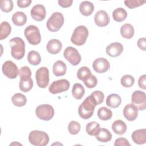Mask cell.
<instances>
[{
    "instance_id": "ab89813d",
    "label": "cell",
    "mask_w": 146,
    "mask_h": 146,
    "mask_svg": "<svg viewBox=\"0 0 146 146\" xmlns=\"http://www.w3.org/2000/svg\"><path fill=\"white\" fill-rule=\"evenodd\" d=\"M83 82L87 88H92L96 86L98 83V80L95 75L91 74L88 78L84 80Z\"/></svg>"
},
{
    "instance_id": "5b68a950",
    "label": "cell",
    "mask_w": 146,
    "mask_h": 146,
    "mask_svg": "<svg viewBox=\"0 0 146 146\" xmlns=\"http://www.w3.org/2000/svg\"><path fill=\"white\" fill-rule=\"evenodd\" d=\"M88 36V30L87 28L84 26H79L74 29L71 38V41L76 46H82L86 43Z\"/></svg>"
},
{
    "instance_id": "4316f807",
    "label": "cell",
    "mask_w": 146,
    "mask_h": 146,
    "mask_svg": "<svg viewBox=\"0 0 146 146\" xmlns=\"http://www.w3.org/2000/svg\"><path fill=\"white\" fill-rule=\"evenodd\" d=\"M134 28L129 23H125L120 28V33L121 36L126 39H131L134 35Z\"/></svg>"
},
{
    "instance_id": "277c9868",
    "label": "cell",
    "mask_w": 146,
    "mask_h": 146,
    "mask_svg": "<svg viewBox=\"0 0 146 146\" xmlns=\"http://www.w3.org/2000/svg\"><path fill=\"white\" fill-rule=\"evenodd\" d=\"M29 142L35 146H45L49 141L48 135L44 131L34 130L29 135Z\"/></svg>"
},
{
    "instance_id": "44dd1931",
    "label": "cell",
    "mask_w": 146,
    "mask_h": 146,
    "mask_svg": "<svg viewBox=\"0 0 146 146\" xmlns=\"http://www.w3.org/2000/svg\"><path fill=\"white\" fill-rule=\"evenodd\" d=\"M95 136L99 141L102 143H107L112 139L111 133L104 128H100Z\"/></svg>"
},
{
    "instance_id": "4fadbf2b",
    "label": "cell",
    "mask_w": 146,
    "mask_h": 146,
    "mask_svg": "<svg viewBox=\"0 0 146 146\" xmlns=\"http://www.w3.org/2000/svg\"><path fill=\"white\" fill-rule=\"evenodd\" d=\"M3 74L9 79H15L19 74V70L17 65L11 60L6 61L2 65Z\"/></svg>"
},
{
    "instance_id": "f546056e",
    "label": "cell",
    "mask_w": 146,
    "mask_h": 146,
    "mask_svg": "<svg viewBox=\"0 0 146 146\" xmlns=\"http://www.w3.org/2000/svg\"><path fill=\"white\" fill-rule=\"evenodd\" d=\"M11 101L15 106L23 107L26 104L27 99L25 95L21 93H16L12 96Z\"/></svg>"
},
{
    "instance_id": "9a60e30c",
    "label": "cell",
    "mask_w": 146,
    "mask_h": 146,
    "mask_svg": "<svg viewBox=\"0 0 146 146\" xmlns=\"http://www.w3.org/2000/svg\"><path fill=\"white\" fill-rule=\"evenodd\" d=\"M30 14L32 18L35 21H42L44 19L46 15V9L42 5H36L31 9Z\"/></svg>"
},
{
    "instance_id": "484cf974",
    "label": "cell",
    "mask_w": 146,
    "mask_h": 146,
    "mask_svg": "<svg viewBox=\"0 0 146 146\" xmlns=\"http://www.w3.org/2000/svg\"><path fill=\"white\" fill-rule=\"evenodd\" d=\"M11 19L15 25L22 26L27 22V16L23 12L17 11L13 15Z\"/></svg>"
},
{
    "instance_id": "cb8c5ba5",
    "label": "cell",
    "mask_w": 146,
    "mask_h": 146,
    "mask_svg": "<svg viewBox=\"0 0 146 146\" xmlns=\"http://www.w3.org/2000/svg\"><path fill=\"white\" fill-rule=\"evenodd\" d=\"M121 103L120 96L116 94H112L108 95L106 99V104L108 107L112 108H117Z\"/></svg>"
},
{
    "instance_id": "f1b7e54d",
    "label": "cell",
    "mask_w": 146,
    "mask_h": 146,
    "mask_svg": "<svg viewBox=\"0 0 146 146\" xmlns=\"http://www.w3.org/2000/svg\"><path fill=\"white\" fill-rule=\"evenodd\" d=\"M112 17L114 21L117 22H121L126 19L127 13L124 9L119 7L113 11Z\"/></svg>"
},
{
    "instance_id": "d6a6232c",
    "label": "cell",
    "mask_w": 146,
    "mask_h": 146,
    "mask_svg": "<svg viewBox=\"0 0 146 146\" xmlns=\"http://www.w3.org/2000/svg\"><path fill=\"white\" fill-rule=\"evenodd\" d=\"M27 60L30 64L37 66L41 62V56L37 51H30L27 55Z\"/></svg>"
},
{
    "instance_id": "e0dca14e",
    "label": "cell",
    "mask_w": 146,
    "mask_h": 146,
    "mask_svg": "<svg viewBox=\"0 0 146 146\" xmlns=\"http://www.w3.org/2000/svg\"><path fill=\"white\" fill-rule=\"evenodd\" d=\"M123 46L120 43L114 42L107 46L106 52L110 56L117 57L123 52Z\"/></svg>"
},
{
    "instance_id": "7c38bea8",
    "label": "cell",
    "mask_w": 146,
    "mask_h": 146,
    "mask_svg": "<svg viewBox=\"0 0 146 146\" xmlns=\"http://www.w3.org/2000/svg\"><path fill=\"white\" fill-rule=\"evenodd\" d=\"M131 103L137 108L138 110H144L146 108V95L145 92L140 90L135 91L132 95Z\"/></svg>"
},
{
    "instance_id": "d4e9b609",
    "label": "cell",
    "mask_w": 146,
    "mask_h": 146,
    "mask_svg": "<svg viewBox=\"0 0 146 146\" xmlns=\"http://www.w3.org/2000/svg\"><path fill=\"white\" fill-rule=\"evenodd\" d=\"M127 125L124 121L121 120L115 121L112 125V129L113 132L119 135H122L127 131Z\"/></svg>"
},
{
    "instance_id": "f6af8a7d",
    "label": "cell",
    "mask_w": 146,
    "mask_h": 146,
    "mask_svg": "<svg viewBox=\"0 0 146 146\" xmlns=\"http://www.w3.org/2000/svg\"><path fill=\"white\" fill-rule=\"evenodd\" d=\"M73 3L72 0H59L58 4L60 6L63 8L70 7Z\"/></svg>"
},
{
    "instance_id": "836d02e7",
    "label": "cell",
    "mask_w": 146,
    "mask_h": 146,
    "mask_svg": "<svg viewBox=\"0 0 146 146\" xmlns=\"http://www.w3.org/2000/svg\"><path fill=\"white\" fill-rule=\"evenodd\" d=\"M100 128V125L96 121H91L86 125V130L89 135L95 136Z\"/></svg>"
},
{
    "instance_id": "3957f363",
    "label": "cell",
    "mask_w": 146,
    "mask_h": 146,
    "mask_svg": "<svg viewBox=\"0 0 146 146\" xmlns=\"http://www.w3.org/2000/svg\"><path fill=\"white\" fill-rule=\"evenodd\" d=\"M19 75L21 78L19 84L20 90L27 92L31 90L33 87V81L31 78V70L27 67L23 68L19 71Z\"/></svg>"
},
{
    "instance_id": "60d3db41",
    "label": "cell",
    "mask_w": 146,
    "mask_h": 146,
    "mask_svg": "<svg viewBox=\"0 0 146 146\" xmlns=\"http://www.w3.org/2000/svg\"><path fill=\"white\" fill-rule=\"evenodd\" d=\"M91 95L94 97V99L95 100L97 104H102L104 99V94L100 91H95L93 92Z\"/></svg>"
},
{
    "instance_id": "bcb514c9",
    "label": "cell",
    "mask_w": 146,
    "mask_h": 146,
    "mask_svg": "<svg viewBox=\"0 0 146 146\" xmlns=\"http://www.w3.org/2000/svg\"><path fill=\"white\" fill-rule=\"evenodd\" d=\"M137 46L139 48L143 51H145L146 49V39L145 38H141L137 40Z\"/></svg>"
},
{
    "instance_id": "ffe728a7",
    "label": "cell",
    "mask_w": 146,
    "mask_h": 146,
    "mask_svg": "<svg viewBox=\"0 0 146 146\" xmlns=\"http://www.w3.org/2000/svg\"><path fill=\"white\" fill-rule=\"evenodd\" d=\"M62 44L59 40L52 39L49 40L46 46L47 51L51 54H57L62 50Z\"/></svg>"
},
{
    "instance_id": "7a4b0ae2",
    "label": "cell",
    "mask_w": 146,
    "mask_h": 146,
    "mask_svg": "<svg viewBox=\"0 0 146 146\" xmlns=\"http://www.w3.org/2000/svg\"><path fill=\"white\" fill-rule=\"evenodd\" d=\"M11 47V54L16 60L22 59L25 54V43L19 37H15L9 41Z\"/></svg>"
},
{
    "instance_id": "83f0119b",
    "label": "cell",
    "mask_w": 146,
    "mask_h": 146,
    "mask_svg": "<svg viewBox=\"0 0 146 146\" xmlns=\"http://www.w3.org/2000/svg\"><path fill=\"white\" fill-rule=\"evenodd\" d=\"M85 94V90L80 83H75L72 88V95L77 100L81 99Z\"/></svg>"
},
{
    "instance_id": "8fae6325",
    "label": "cell",
    "mask_w": 146,
    "mask_h": 146,
    "mask_svg": "<svg viewBox=\"0 0 146 146\" xmlns=\"http://www.w3.org/2000/svg\"><path fill=\"white\" fill-rule=\"evenodd\" d=\"M70 83L67 79H59L54 81L48 88V91L52 94H56L67 91L70 88Z\"/></svg>"
},
{
    "instance_id": "7402d4cb",
    "label": "cell",
    "mask_w": 146,
    "mask_h": 146,
    "mask_svg": "<svg viewBox=\"0 0 146 146\" xmlns=\"http://www.w3.org/2000/svg\"><path fill=\"white\" fill-rule=\"evenodd\" d=\"M67 66L65 63L62 60H57L53 65V74L56 76H60L66 74Z\"/></svg>"
},
{
    "instance_id": "7bdbcfd3",
    "label": "cell",
    "mask_w": 146,
    "mask_h": 146,
    "mask_svg": "<svg viewBox=\"0 0 146 146\" xmlns=\"http://www.w3.org/2000/svg\"><path fill=\"white\" fill-rule=\"evenodd\" d=\"M138 85L139 87L141 89H146V75L144 74L140 76L138 80Z\"/></svg>"
},
{
    "instance_id": "74e56055",
    "label": "cell",
    "mask_w": 146,
    "mask_h": 146,
    "mask_svg": "<svg viewBox=\"0 0 146 146\" xmlns=\"http://www.w3.org/2000/svg\"><path fill=\"white\" fill-rule=\"evenodd\" d=\"M80 124L76 121H71L68 125V130L71 135L78 134L80 130Z\"/></svg>"
},
{
    "instance_id": "5bb4252c",
    "label": "cell",
    "mask_w": 146,
    "mask_h": 146,
    "mask_svg": "<svg viewBox=\"0 0 146 146\" xmlns=\"http://www.w3.org/2000/svg\"><path fill=\"white\" fill-rule=\"evenodd\" d=\"M110 67V64L108 60L104 58H99L95 59L92 63L94 70L99 74L107 72Z\"/></svg>"
},
{
    "instance_id": "6da1fadb",
    "label": "cell",
    "mask_w": 146,
    "mask_h": 146,
    "mask_svg": "<svg viewBox=\"0 0 146 146\" xmlns=\"http://www.w3.org/2000/svg\"><path fill=\"white\" fill-rule=\"evenodd\" d=\"M97 105L92 95H90L79 107L78 113L80 117L83 119H90L93 115L95 107Z\"/></svg>"
},
{
    "instance_id": "2e32d148",
    "label": "cell",
    "mask_w": 146,
    "mask_h": 146,
    "mask_svg": "<svg viewBox=\"0 0 146 146\" xmlns=\"http://www.w3.org/2000/svg\"><path fill=\"white\" fill-rule=\"evenodd\" d=\"M95 24L99 27H105L108 25L110 21L108 13L104 10H99L94 16Z\"/></svg>"
},
{
    "instance_id": "b9f144b4",
    "label": "cell",
    "mask_w": 146,
    "mask_h": 146,
    "mask_svg": "<svg viewBox=\"0 0 146 146\" xmlns=\"http://www.w3.org/2000/svg\"><path fill=\"white\" fill-rule=\"evenodd\" d=\"M115 146H120V145H128L130 146L131 144L128 142V140L124 137H119L116 139L114 143Z\"/></svg>"
},
{
    "instance_id": "603a6c76",
    "label": "cell",
    "mask_w": 146,
    "mask_h": 146,
    "mask_svg": "<svg viewBox=\"0 0 146 146\" xmlns=\"http://www.w3.org/2000/svg\"><path fill=\"white\" fill-rule=\"evenodd\" d=\"M94 10V4L90 1H83L79 5V11L84 16H90Z\"/></svg>"
},
{
    "instance_id": "d6986e66",
    "label": "cell",
    "mask_w": 146,
    "mask_h": 146,
    "mask_svg": "<svg viewBox=\"0 0 146 146\" xmlns=\"http://www.w3.org/2000/svg\"><path fill=\"white\" fill-rule=\"evenodd\" d=\"M133 141L137 144H144L146 142V129L135 130L131 135Z\"/></svg>"
},
{
    "instance_id": "ac0fdd59",
    "label": "cell",
    "mask_w": 146,
    "mask_h": 146,
    "mask_svg": "<svg viewBox=\"0 0 146 146\" xmlns=\"http://www.w3.org/2000/svg\"><path fill=\"white\" fill-rule=\"evenodd\" d=\"M123 115L128 121H133L138 116V109L134 104H128L123 109Z\"/></svg>"
},
{
    "instance_id": "8d00e7d4",
    "label": "cell",
    "mask_w": 146,
    "mask_h": 146,
    "mask_svg": "<svg viewBox=\"0 0 146 146\" xmlns=\"http://www.w3.org/2000/svg\"><path fill=\"white\" fill-rule=\"evenodd\" d=\"M0 7L2 11L9 13L13 9V2L11 0H2L0 2Z\"/></svg>"
},
{
    "instance_id": "30bf717a",
    "label": "cell",
    "mask_w": 146,
    "mask_h": 146,
    "mask_svg": "<svg viewBox=\"0 0 146 146\" xmlns=\"http://www.w3.org/2000/svg\"><path fill=\"white\" fill-rule=\"evenodd\" d=\"M64 58L72 66H76L81 61V55L78 51L74 47H67L64 51Z\"/></svg>"
},
{
    "instance_id": "ba28073f",
    "label": "cell",
    "mask_w": 146,
    "mask_h": 146,
    "mask_svg": "<svg viewBox=\"0 0 146 146\" xmlns=\"http://www.w3.org/2000/svg\"><path fill=\"white\" fill-rule=\"evenodd\" d=\"M35 114L39 119L48 121L53 117L54 110L50 104H41L36 108Z\"/></svg>"
},
{
    "instance_id": "d590c367",
    "label": "cell",
    "mask_w": 146,
    "mask_h": 146,
    "mask_svg": "<svg viewBox=\"0 0 146 146\" xmlns=\"http://www.w3.org/2000/svg\"><path fill=\"white\" fill-rule=\"evenodd\" d=\"M121 84L126 88L132 87L135 83V79L133 76L130 75H125L121 78Z\"/></svg>"
},
{
    "instance_id": "4dcf8cb0",
    "label": "cell",
    "mask_w": 146,
    "mask_h": 146,
    "mask_svg": "<svg viewBox=\"0 0 146 146\" xmlns=\"http://www.w3.org/2000/svg\"><path fill=\"white\" fill-rule=\"evenodd\" d=\"M11 27L9 23L3 21L0 25V40L6 39L11 33Z\"/></svg>"
},
{
    "instance_id": "e575fe53",
    "label": "cell",
    "mask_w": 146,
    "mask_h": 146,
    "mask_svg": "<svg viewBox=\"0 0 146 146\" xmlns=\"http://www.w3.org/2000/svg\"><path fill=\"white\" fill-rule=\"evenodd\" d=\"M91 72L90 68L87 67L83 66L80 67L77 72V77L80 80L84 81L86 80L87 78H88L91 75Z\"/></svg>"
},
{
    "instance_id": "9c48e42d",
    "label": "cell",
    "mask_w": 146,
    "mask_h": 146,
    "mask_svg": "<svg viewBox=\"0 0 146 146\" xmlns=\"http://www.w3.org/2000/svg\"><path fill=\"white\" fill-rule=\"evenodd\" d=\"M35 79L37 85L42 88H46L49 83V71L46 67L38 69L35 73Z\"/></svg>"
},
{
    "instance_id": "f35d334b",
    "label": "cell",
    "mask_w": 146,
    "mask_h": 146,
    "mask_svg": "<svg viewBox=\"0 0 146 146\" xmlns=\"http://www.w3.org/2000/svg\"><path fill=\"white\" fill-rule=\"evenodd\" d=\"M146 1L141 0H125L124 3L125 5L129 9H132L139 7L145 3Z\"/></svg>"
},
{
    "instance_id": "ee69618b",
    "label": "cell",
    "mask_w": 146,
    "mask_h": 146,
    "mask_svg": "<svg viewBox=\"0 0 146 146\" xmlns=\"http://www.w3.org/2000/svg\"><path fill=\"white\" fill-rule=\"evenodd\" d=\"M31 2V0H18L17 5L20 8H26L30 5Z\"/></svg>"
},
{
    "instance_id": "52a82bcc",
    "label": "cell",
    "mask_w": 146,
    "mask_h": 146,
    "mask_svg": "<svg viewBox=\"0 0 146 146\" xmlns=\"http://www.w3.org/2000/svg\"><path fill=\"white\" fill-rule=\"evenodd\" d=\"M24 34L29 43L32 45L38 44L41 41V35L39 30L34 25L27 26L25 29Z\"/></svg>"
},
{
    "instance_id": "8992f818",
    "label": "cell",
    "mask_w": 146,
    "mask_h": 146,
    "mask_svg": "<svg viewBox=\"0 0 146 146\" xmlns=\"http://www.w3.org/2000/svg\"><path fill=\"white\" fill-rule=\"evenodd\" d=\"M64 17L61 13L55 12L47 21V29L51 32H56L60 30L64 23Z\"/></svg>"
},
{
    "instance_id": "1f68e13d",
    "label": "cell",
    "mask_w": 146,
    "mask_h": 146,
    "mask_svg": "<svg viewBox=\"0 0 146 146\" xmlns=\"http://www.w3.org/2000/svg\"><path fill=\"white\" fill-rule=\"evenodd\" d=\"M98 116L102 120H108L111 119L112 112L106 107H102L98 110Z\"/></svg>"
}]
</instances>
